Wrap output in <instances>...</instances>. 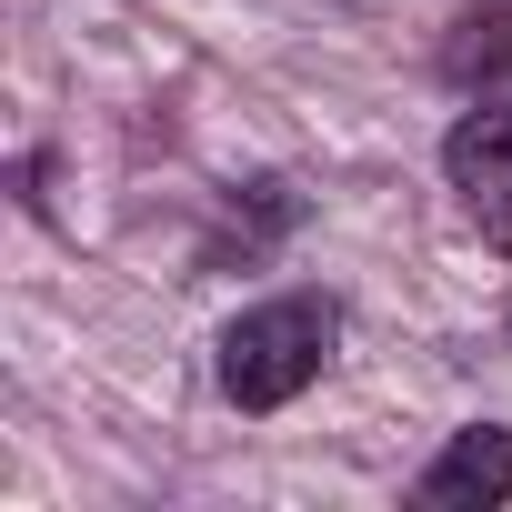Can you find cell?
Wrapping results in <instances>:
<instances>
[{
  "instance_id": "1",
  "label": "cell",
  "mask_w": 512,
  "mask_h": 512,
  "mask_svg": "<svg viewBox=\"0 0 512 512\" xmlns=\"http://www.w3.org/2000/svg\"><path fill=\"white\" fill-rule=\"evenodd\" d=\"M342 352V302L332 292H282V302H251L221 332V402L231 412H282L302 402Z\"/></svg>"
},
{
  "instance_id": "2",
  "label": "cell",
  "mask_w": 512,
  "mask_h": 512,
  "mask_svg": "<svg viewBox=\"0 0 512 512\" xmlns=\"http://www.w3.org/2000/svg\"><path fill=\"white\" fill-rule=\"evenodd\" d=\"M442 171H452V191H462V211H472V231L512 262V111H462L452 121V141H442Z\"/></svg>"
},
{
  "instance_id": "3",
  "label": "cell",
  "mask_w": 512,
  "mask_h": 512,
  "mask_svg": "<svg viewBox=\"0 0 512 512\" xmlns=\"http://www.w3.org/2000/svg\"><path fill=\"white\" fill-rule=\"evenodd\" d=\"M412 502H442V512H482V502H512V432H502V422H472V432H452V442L422 462Z\"/></svg>"
}]
</instances>
